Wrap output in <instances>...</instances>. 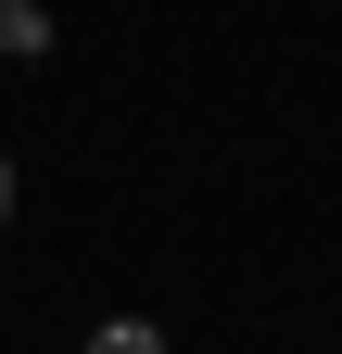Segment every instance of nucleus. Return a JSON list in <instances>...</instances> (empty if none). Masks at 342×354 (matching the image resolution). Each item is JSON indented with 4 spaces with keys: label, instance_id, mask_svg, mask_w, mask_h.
<instances>
[{
    "label": "nucleus",
    "instance_id": "f257e3e1",
    "mask_svg": "<svg viewBox=\"0 0 342 354\" xmlns=\"http://www.w3.org/2000/svg\"><path fill=\"white\" fill-rule=\"evenodd\" d=\"M51 51V13H38V0H0V64H38Z\"/></svg>",
    "mask_w": 342,
    "mask_h": 354
},
{
    "label": "nucleus",
    "instance_id": "f03ea898",
    "mask_svg": "<svg viewBox=\"0 0 342 354\" xmlns=\"http://www.w3.org/2000/svg\"><path fill=\"white\" fill-rule=\"evenodd\" d=\"M89 354H165V329H152V317H102V329H89Z\"/></svg>",
    "mask_w": 342,
    "mask_h": 354
},
{
    "label": "nucleus",
    "instance_id": "7ed1b4c3",
    "mask_svg": "<svg viewBox=\"0 0 342 354\" xmlns=\"http://www.w3.org/2000/svg\"><path fill=\"white\" fill-rule=\"evenodd\" d=\"M0 228H13V152H0Z\"/></svg>",
    "mask_w": 342,
    "mask_h": 354
}]
</instances>
